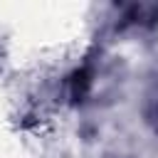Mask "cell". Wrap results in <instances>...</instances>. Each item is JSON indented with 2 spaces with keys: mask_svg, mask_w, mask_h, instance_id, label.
<instances>
[{
  "mask_svg": "<svg viewBox=\"0 0 158 158\" xmlns=\"http://www.w3.org/2000/svg\"><path fill=\"white\" fill-rule=\"evenodd\" d=\"M89 84H91V79H89V72H86V69L74 72V77H72V99H74V101H81V99L86 96Z\"/></svg>",
  "mask_w": 158,
  "mask_h": 158,
  "instance_id": "6da1fadb",
  "label": "cell"
},
{
  "mask_svg": "<svg viewBox=\"0 0 158 158\" xmlns=\"http://www.w3.org/2000/svg\"><path fill=\"white\" fill-rule=\"evenodd\" d=\"M151 118H153V126H156V131H158V99L153 101V114H151Z\"/></svg>",
  "mask_w": 158,
  "mask_h": 158,
  "instance_id": "7a4b0ae2",
  "label": "cell"
}]
</instances>
